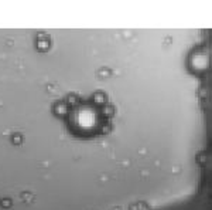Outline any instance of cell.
Here are the masks:
<instances>
[{"instance_id": "1", "label": "cell", "mask_w": 212, "mask_h": 210, "mask_svg": "<svg viewBox=\"0 0 212 210\" xmlns=\"http://www.w3.org/2000/svg\"><path fill=\"white\" fill-rule=\"evenodd\" d=\"M20 142H21V136L14 135L13 136V144H20Z\"/></svg>"}]
</instances>
